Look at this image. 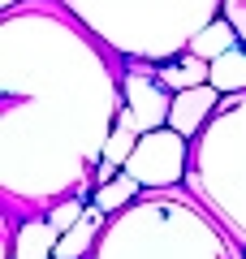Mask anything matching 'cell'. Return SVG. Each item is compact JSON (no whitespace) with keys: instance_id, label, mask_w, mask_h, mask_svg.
<instances>
[{"instance_id":"cell-1","label":"cell","mask_w":246,"mask_h":259,"mask_svg":"<svg viewBox=\"0 0 246 259\" xmlns=\"http://www.w3.org/2000/svg\"><path fill=\"white\" fill-rule=\"evenodd\" d=\"M65 5L26 0L0 13V190L9 207L91 199L117 112L121 69Z\"/></svg>"},{"instance_id":"cell-2","label":"cell","mask_w":246,"mask_h":259,"mask_svg":"<svg viewBox=\"0 0 246 259\" xmlns=\"http://www.w3.org/2000/svg\"><path fill=\"white\" fill-rule=\"evenodd\" d=\"M87 259H242V246L186 186L143 190L108 216Z\"/></svg>"},{"instance_id":"cell-3","label":"cell","mask_w":246,"mask_h":259,"mask_svg":"<svg viewBox=\"0 0 246 259\" xmlns=\"http://www.w3.org/2000/svg\"><path fill=\"white\" fill-rule=\"evenodd\" d=\"M121 61L164 65L220 18L225 0H56Z\"/></svg>"},{"instance_id":"cell-4","label":"cell","mask_w":246,"mask_h":259,"mask_svg":"<svg viewBox=\"0 0 246 259\" xmlns=\"http://www.w3.org/2000/svg\"><path fill=\"white\" fill-rule=\"evenodd\" d=\"M186 190L246 250V91L220 95V108L190 139Z\"/></svg>"},{"instance_id":"cell-5","label":"cell","mask_w":246,"mask_h":259,"mask_svg":"<svg viewBox=\"0 0 246 259\" xmlns=\"http://www.w3.org/2000/svg\"><path fill=\"white\" fill-rule=\"evenodd\" d=\"M186 168H190V139L177 134L173 125L143 134L134 156L126 160V173L138 177L143 190H173L186 186Z\"/></svg>"},{"instance_id":"cell-6","label":"cell","mask_w":246,"mask_h":259,"mask_svg":"<svg viewBox=\"0 0 246 259\" xmlns=\"http://www.w3.org/2000/svg\"><path fill=\"white\" fill-rule=\"evenodd\" d=\"M121 95H126V108L138 117V130L151 134V130L169 125V112H173V91L160 82L147 61H126V74H121Z\"/></svg>"},{"instance_id":"cell-7","label":"cell","mask_w":246,"mask_h":259,"mask_svg":"<svg viewBox=\"0 0 246 259\" xmlns=\"http://www.w3.org/2000/svg\"><path fill=\"white\" fill-rule=\"evenodd\" d=\"M220 108V91L212 82L203 87H186V91H173V112H169V125L186 139H199V130L216 117Z\"/></svg>"},{"instance_id":"cell-8","label":"cell","mask_w":246,"mask_h":259,"mask_svg":"<svg viewBox=\"0 0 246 259\" xmlns=\"http://www.w3.org/2000/svg\"><path fill=\"white\" fill-rule=\"evenodd\" d=\"M56 242H61V229L48 216H30L13 229L9 259H56Z\"/></svg>"},{"instance_id":"cell-9","label":"cell","mask_w":246,"mask_h":259,"mask_svg":"<svg viewBox=\"0 0 246 259\" xmlns=\"http://www.w3.org/2000/svg\"><path fill=\"white\" fill-rule=\"evenodd\" d=\"M104 225H108V212H100V207L91 203L69 233H61V242H56V259H87L95 250V242H100Z\"/></svg>"},{"instance_id":"cell-10","label":"cell","mask_w":246,"mask_h":259,"mask_svg":"<svg viewBox=\"0 0 246 259\" xmlns=\"http://www.w3.org/2000/svg\"><path fill=\"white\" fill-rule=\"evenodd\" d=\"M155 74H160L164 87L186 91V87H203L212 78V61H203V56H194V52H182V56H173V61L155 65Z\"/></svg>"},{"instance_id":"cell-11","label":"cell","mask_w":246,"mask_h":259,"mask_svg":"<svg viewBox=\"0 0 246 259\" xmlns=\"http://www.w3.org/2000/svg\"><path fill=\"white\" fill-rule=\"evenodd\" d=\"M233 48H242V39H237V30H233V22L220 13V18H212L208 26L199 30V35L190 39V48L186 52H194V56H203V61H216V56H225V52H233Z\"/></svg>"},{"instance_id":"cell-12","label":"cell","mask_w":246,"mask_h":259,"mask_svg":"<svg viewBox=\"0 0 246 259\" xmlns=\"http://www.w3.org/2000/svg\"><path fill=\"white\" fill-rule=\"evenodd\" d=\"M138 139H143L138 117H134L130 108H121V112H117V125H112V134H108V143H104V160H108V164H117V168H126V160L134 156Z\"/></svg>"},{"instance_id":"cell-13","label":"cell","mask_w":246,"mask_h":259,"mask_svg":"<svg viewBox=\"0 0 246 259\" xmlns=\"http://www.w3.org/2000/svg\"><path fill=\"white\" fill-rule=\"evenodd\" d=\"M138 194H143V186H138V177H130L126 168H121V173L112 177V182H104V186H95V190H91V203L100 207V212L117 216L121 207H130V203H134Z\"/></svg>"},{"instance_id":"cell-14","label":"cell","mask_w":246,"mask_h":259,"mask_svg":"<svg viewBox=\"0 0 246 259\" xmlns=\"http://www.w3.org/2000/svg\"><path fill=\"white\" fill-rule=\"evenodd\" d=\"M208 82L216 87L220 95H242L246 91V44L212 61V78Z\"/></svg>"},{"instance_id":"cell-15","label":"cell","mask_w":246,"mask_h":259,"mask_svg":"<svg viewBox=\"0 0 246 259\" xmlns=\"http://www.w3.org/2000/svg\"><path fill=\"white\" fill-rule=\"evenodd\" d=\"M87 207H91V199H82V194H69V199H61V203H52L44 216H48V221H52L61 233H69L73 225L82 221V212H87Z\"/></svg>"},{"instance_id":"cell-16","label":"cell","mask_w":246,"mask_h":259,"mask_svg":"<svg viewBox=\"0 0 246 259\" xmlns=\"http://www.w3.org/2000/svg\"><path fill=\"white\" fill-rule=\"evenodd\" d=\"M220 13H225V18L233 22L237 39H242V44H246V0H225V5H220Z\"/></svg>"},{"instance_id":"cell-17","label":"cell","mask_w":246,"mask_h":259,"mask_svg":"<svg viewBox=\"0 0 246 259\" xmlns=\"http://www.w3.org/2000/svg\"><path fill=\"white\" fill-rule=\"evenodd\" d=\"M121 168L117 164H108V160H100V164H95V186H104V182H112V177H117Z\"/></svg>"},{"instance_id":"cell-18","label":"cell","mask_w":246,"mask_h":259,"mask_svg":"<svg viewBox=\"0 0 246 259\" xmlns=\"http://www.w3.org/2000/svg\"><path fill=\"white\" fill-rule=\"evenodd\" d=\"M18 5H26V0H0V13H13Z\"/></svg>"},{"instance_id":"cell-19","label":"cell","mask_w":246,"mask_h":259,"mask_svg":"<svg viewBox=\"0 0 246 259\" xmlns=\"http://www.w3.org/2000/svg\"><path fill=\"white\" fill-rule=\"evenodd\" d=\"M242 259H246V250H242Z\"/></svg>"}]
</instances>
